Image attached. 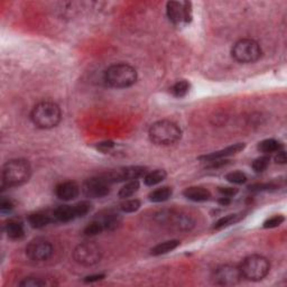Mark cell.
Masks as SVG:
<instances>
[{"instance_id": "1", "label": "cell", "mask_w": 287, "mask_h": 287, "mask_svg": "<svg viewBox=\"0 0 287 287\" xmlns=\"http://www.w3.org/2000/svg\"><path fill=\"white\" fill-rule=\"evenodd\" d=\"M30 119L37 128H55L62 119L61 108L53 101H40L33 108L30 112Z\"/></svg>"}, {"instance_id": "2", "label": "cell", "mask_w": 287, "mask_h": 287, "mask_svg": "<svg viewBox=\"0 0 287 287\" xmlns=\"http://www.w3.org/2000/svg\"><path fill=\"white\" fill-rule=\"evenodd\" d=\"M32 175V168L26 159H10L3 166V186H19L28 182Z\"/></svg>"}, {"instance_id": "3", "label": "cell", "mask_w": 287, "mask_h": 287, "mask_svg": "<svg viewBox=\"0 0 287 287\" xmlns=\"http://www.w3.org/2000/svg\"><path fill=\"white\" fill-rule=\"evenodd\" d=\"M150 142L157 146H170L182 138V130L171 120H159L154 122L148 130Z\"/></svg>"}, {"instance_id": "4", "label": "cell", "mask_w": 287, "mask_h": 287, "mask_svg": "<svg viewBox=\"0 0 287 287\" xmlns=\"http://www.w3.org/2000/svg\"><path fill=\"white\" fill-rule=\"evenodd\" d=\"M104 81L116 89H126L137 81V71L126 63L112 64L104 72Z\"/></svg>"}, {"instance_id": "5", "label": "cell", "mask_w": 287, "mask_h": 287, "mask_svg": "<svg viewBox=\"0 0 287 287\" xmlns=\"http://www.w3.org/2000/svg\"><path fill=\"white\" fill-rule=\"evenodd\" d=\"M242 278L259 281L268 275L270 270L269 260L262 255H250L239 266Z\"/></svg>"}, {"instance_id": "6", "label": "cell", "mask_w": 287, "mask_h": 287, "mask_svg": "<svg viewBox=\"0 0 287 287\" xmlns=\"http://www.w3.org/2000/svg\"><path fill=\"white\" fill-rule=\"evenodd\" d=\"M232 57L239 63H255L262 56V48L252 38H241L233 44L231 50Z\"/></svg>"}, {"instance_id": "7", "label": "cell", "mask_w": 287, "mask_h": 287, "mask_svg": "<svg viewBox=\"0 0 287 287\" xmlns=\"http://www.w3.org/2000/svg\"><path fill=\"white\" fill-rule=\"evenodd\" d=\"M73 258L77 264L89 267L100 262L102 250L95 242H82L75 247L73 252Z\"/></svg>"}, {"instance_id": "8", "label": "cell", "mask_w": 287, "mask_h": 287, "mask_svg": "<svg viewBox=\"0 0 287 287\" xmlns=\"http://www.w3.org/2000/svg\"><path fill=\"white\" fill-rule=\"evenodd\" d=\"M192 4L189 2H169L166 14L174 25H185L192 20Z\"/></svg>"}, {"instance_id": "9", "label": "cell", "mask_w": 287, "mask_h": 287, "mask_svg": "<svg viewBox=\"0 0 287 287\" xmlns=\"http://www.w3.org/2000/svg\"><path fill=\"white\" fill-rule=\"evenodd\" d=\"M53 246L48 239L35 238L26 247V256L33 262H46L53 255Z\"/></svg>"}, {"instance_id": "10", "label": "cell", "mask_w": 287, "mask_h": 287, "mask_svg": "<svg viewBox=\"0 0 287 287\" xmlns=\"http://www.w3.org/2000/svg\"><path fill=\"white\" fill-rule=\"evenodd\" d=\"M212 278L217 285L233 286L240 283V280L242 279V275L239 266L222 265L215 270Z\"/></svg>"}, {"instance_id": "11", "label": "cell", "mask_w": 287, "mask_h": 287, "mask_svg": "<svg viewBox=\"0 0 287 287\" xmlns=\"http://www.w3.org/2000/svg\"><path fill=\"white\" fill-rule=\"evenodd\" d=\"M110 185L109 181L103 175L91 177L83 184V193L87 197L90 199H100L110 193Z\"/></svg>"}, {"instance_id": "12", "label": "cell", "mask_w": 287, "mask_h": 287, "mask_svg": "<svg viewBox=\"0 0 287 287\" xmlns=\"http://www.w3.org/2000/svg\"><path fill=\"white\" fill-rule=\"evenodd\" d=\"M147 173V169L144 166H128L116 171H111L109 173L103 174V176L109 181V183H116V182L132 181L138 180L139 177H143Z\"/></svg>"}, {"instance_id": "13", "label": "cell", "mask_w": 287, "mask_h": 287, "mask_svg": "<svg viewBox=\"0 0 287 287\" xmlns=\"http://www.w3.org/2000/svg\"><path fill=\"white\" fill-rule=\"evenodd\" d=\"M157 219L160 223H168L170 226L176 227L180 230H190L194 226L193 219L187 215L173 212H160L157 215Z\"/></svg>"}, {"instance_id": "14", "label": "cell", "mask_w": 287, "mask_h": 287, "mask_svg": "<svg viewBox=\"0 0 287 287\" xmlns=\"http://www.w3.org/2000/svg\"><path fill=\"white\" fill-rule=\"evenodd\" d=\"M55 194L62 201H72L80 194V186L73 181L62 182L55 187Z\"/></svg>"}, {"instance_id": "15", "label": "cell", "mask_w": 287, "mask_h": 287, "mask_svg": "<svg viewBox=\"0 0 287 287\" xmlns=\"http://www.w3.org/2000/svg\"><path fill=\"white\" fill-rule=\"evenodd\" d=\"M244 147H246V144L238 143V144H234L232 146H229V147H227V148L218 150V152H213V153L209 154V155L201 156L200 159L208 161V163H210V161H215V160H221L223 158L229 157V156H233V155H236L240 152H242Z\"/></svg>"}, {"instance_id": "16", "label": "cell", "mask_w": 287, "mask_h": 287, "mask_svg": "<svg viewBox=\"0 0 287 287\" xmlns=\"http://www.w3.org/2000/svg\"><path fill=\"white\" fill-rule=\"evenodd\" d=\"M183 195L193 202H206L211 197V193L202 186H190L184 190Z\"/></svg>"}, {"instance_id": "17", "label": "cell", "mask_w": 287, "mask_h": 287, "mask_svg": "<svg viewBox=\"0 0 287 287\" xmlns=\"http://www.w3.org/2000/svg\"><path fill=\"white\" fill-rule=\"evenodd\" d=\"M55 222H70L76 219V212L74 206H60L52 212Z\"/></svg>"}, {"instance_id": "18", "label": "cell", "mask_w": 287, "mask_h": 287, "mask_svg": "<svg viewBox=\"0 0 287 287\" xmlns=\"http://www.w3.org/2000/svg\"><path fill=\"white\" fill-rule=\"evenodd\" d=\"M55 222L53 215H49L45 212H35L29 215L28 217V223L29 226L34 229H42L49 226L50 223Z\"/></svg>"}, {"instance_id": "19", "label": "cell", "mask_w": 287, "mask_h": 287, "mask_svg": "<svg viewBox=\"0 0 287 287\" xmlns=\"http://www.w3.org/2000/svg\"><path fill=\"white\" fill-rule=\"evenodd\" d=\"M97 219L102 223L104 231L114 230V229H117L120 222H121V217H120L119 213L113 212V211H107L104 215H101Z\"/></svg>"}, {"instance_id": "20", "label": "cell", "mask_w": 287, "mask_h": 287, "mask_svg": "<svg viewBox=\"0 0 287 287\" xmlns=\"http://www.w3.org/2000/svg\"><path fill=\"white\" fill-rule=\"evenodd\" d=\"M5 232L7 233L8 238L13 240L22 239L25 236L24 224L18 220H9L5 224Z\"/></svg>"}, {"instance_id": "21", "label": "cell", "mask_w": 287, "mask_h": 287, "mask_svg": "<svg viewBox=\"0 0 287 287\" xmlns=\"http://www.w3.org/2000/svg\"><path fill=\"white\" fill-rule=\"evenodd\" d=\"M284 145L281 144L279 140H276L274 138L265 139L263 142L258 144V150L264 155H269L271 153H277L279 150H283Z\"/></svg>"}, {"instance_id": "22", "label": "cell", "mask_w": 287, "mask_h": 287, "mask_svg": "<svg viewBox=\"0 0 287 287\" xmlns=\"http://www.w3.org/2000/svg\"><path fill=\"white\" fill-rule=\"evenodd\" d=\"M172 195H173V190H172V187L163 186L150 192L148 197L149 201H152L154 203H160L168 201Z\"/></svg>"}, {"instance_id": "23", "label": "cell", "mask_w": 287, "mask_h": 287, "mask_svg": "<svg viewBox=\"0 0 287 287\" xmlns=\"http://www.w3.org/2000/svg\"><path fill=\"white\" fill-rule=\"evenodd\" d=\"M179 246H180L179 240H168V241L156 244V246L150 250V254H152L153 256L166 255L171 252H173V250L176 249Z\"/></svg>"}, {"instance_id": "24", "label": "cell", "mask_w": 287, "mask_h": 287, "mask_svg": "<svg viewBox=\"0 0 287 287\" xmlns=\"http://www.w3.org/2000/svg\"><path fill=\"white\" fill-rule=\"evenodd\" d=\"M166 172L164 170H155L153 172H147L144 176V182L147 186H155L161 183L166 179Z\"/></svg>"}, {"instance_id": "25", "label": "cell", "mask_w": 287, "mask_h": 287, "mask_svg": "<svg viewBox=\"0 0 287 287\" xmlns=\"http://www.w3.org/2000/svg\"><path fill=\"white\" fill-rule=\"evenodd\" d=\"M140 187V183L138 180H132L128 181L126 184H125L121 189L119 191V197L120 199L126 200L128 197H132L135 195V193H137Z\"/></svg>"}, {"instance_id": "26", "label": "cell", "mask_w": 287, "mask_h": 287, "mask_svg": "<svg viewBox=\"0 0 287 287\" xmlns=\"http://www.w3.org/2000/svg\"><path fill=\"white\" fill-rule=\"evenodd\" d=\"M190 83L186 80H181L174 83L171 88V93L176 98H183L185 97L190 91Z\"/></svg>"}, {"instance_id": "27", "label": "cell", "mask_w": 287, "mask_h": 287, "mask_svg": "<svg viewBox=\"0 0 287 287\" xmlns=\"http://www.w3.org/2000/svg\"><path fill=\"white\" fill-rule=\"evenodd\" d=\"M239 220H240V216H238V215H228L226 217L219 219V220L215 223V226H213V229H216V230H221V229H223V228L230 227L231 224H234L236 222H238Z\"/></svg>"}, {"instance_id": "28", "label": "cell", "mask_w": 287, "mask_h": 287, "mask_svg": "<svg viewBox=\"0 0 287 287\" xmlns=\"http://www.w3.org/2000/svg\"><path fill=\"white\" fill-rule=\"evenodd\" d=\"M103 231H104V228L102 226V223L99 221L98 219H95V220L91 221L86 227L83 233H85V236L93 237V236H97V234H100Z\"/></svg>"}, {"instance_id": "29", "label": "cell", "mask_w": 287, "mask_h": 287, "mask_svg": "<svg viewBox=\"0 0 287 287\" xmlns=\"http://www.w3.org/2000/svg\"><path fill=\"white\" fill-rule=\"evenodd\" d=\"M269 163H270L269 155H263L253 161V170L256 172V173H263V172L267 170Z\"/></svg>"}, {"instance_id": "30", "label": "cell", "mask_w": 287, "mask_h": 287, "mask_svg": "<svg viewBox=\"0 0 287 287\" xmlns=\"http://www.w3.org/2000/svg\"><path fill=\"white\" fill-rule=\"evenodd\" d=\"M140 208V201L137 199H126L120 204V210L124 213H134Z\"/></svg>"}, {"instance_id": "31", "label": "cell", "mask_w": 287, "mask_h": 287, "mask_svg": "<svg viewBox=\"0 0 287 287\" xmlns=\"http://www.w3.org/2000/svg\"><path fill=\"white\" fill-rule=\"evenodd\" d=\"M226 180L229 182V183H232V184H243L247 182V175L242 173V172L240 171H236V172H231V173H228L226 175Z\"/></svg>"}, {"instance_id": "32", "label": "cell", "mask_w": 287, "mask_h": 287, "mask_svg": "<svg viewBox=\"0 0 287 287\" xmlns=\"http://www.w3.org/2000/svg\"><path fill=\"white\" fill-rule=\"evenodd\" d=\"M74 209L76 212L77 218L86 217L89 212L92 210V204L89 201H81L79 203L74 204Z\"/></svg>"}, {"instance_id": "33", "label": "cell", "mask_w": 287, "mask_h": 287, "mask_svg": "<svg viewBox=\"0 0 287 287\" xmlns=\"http://www.w3.org/2000/svg\"><path fill=\"white\" fill-rule=\"evenodd\" d=\"M20 286H24V287H40V286H46L49 285L48 281L43 278H39V277H26L24 278V280H22L19 283Z\"/></svg>"}, {"instance_id": "34", "label": "cell", "mask_w": 287, "mask_h": 287, "mask_svg": "<svg viewBox=\"0 0 287 287\" xmlns=\"http://www.w3.org/2000/svg\"><path fill=\"white\" fill-rule=\"evenodd\" d=\"M285 221V218L283 216H274V217H271L269 219H267L264 222V228L265 229H273V228H277L279 227L281 223H283Z\"/></svg>"}, {"instance_id": "35", "label": "cell", "mask_w": 287, "mask_h": 287, "mask_svg": "<svg viewBox=\"0 0 287 287\" xmlns=\"http://www.w3.org/2000/svg\"><path fill=\"white\" fill-rule=\"evenodd\" d=\"M219 192L221 193L222 196L232 197V196L236 195L239 191H238V189H236V187L224 186V187H219Z\"/></svg>"}, {"instance_id": "36", "label": "cell", "mask_w": 287, "mask_h": 287, "mask_svg": "<svg viewBox=\"0 0 287 287\" xmlns=\"http://www.w3.org/2000/svg\"><path fill=\"white\" fill-rule=\"evenodd\" d=\"M14 209V203L7 200V199H2V202H0V211L3 213H7L10 212Z\"/></svg>"}, {"instance_id": "37", "label": "cell", "mask_w": 287, "mask_h": 287, "mask_svg": "<svg viewBox=\"0 0 287 287\" xmlns=\"http://www.w3.org/2000/svg\"><path fill=\"white\" fill-rule=\"evenodd\" d=\"M275 161L277 164H281V165L286 164L287 157H286V153L284 152V150H279V152H277V154H276L275 156Z\"/></svg>"}, {"instance_id": "38", "label": "cell", "mask_w": 287, "mask_h": 287, "mask_svg": "<svg viewBox=\"0 0 287 287\" xmlns=\"http://www.w3.org/2000/svg\"><path fill=\"white\" fill-rule=\"evenodd\" d=\"M104 278L103 274H97V275H91V276H87L85 278L86 283H95V281H99Z\"/></svg>"}, {"instance_id": "39", "label": "cell", "mask_w": 287, "mask_h": 287, "mask_svg": "<svg viewBox=\"0 0 287 287\" xmlns=\"http://www.w3.org/2000/svg\"><path fill=\"white\" fill-rule=\"evenodd\" d=\"M114 146V144L112 142H104V143H100L98 146V148L102 150V152H107V150L111 149Z\"/></svg>"}, {"instance_id": "40", "label": "cell", "mask_w": 287, "mask_h": 287, "mask_svg": "<svg viewBox=\"0 0 287 287\" xmlns=\"http://www.w3.org/2000/svg\"><path fill=\"white\" fill-rule=\"evenodd\" d=\"M230 202H231V199L230 197H227V196H222L219 199V203H220L221 206H228V204H230Z\"/></svg>"}]
</instances>
